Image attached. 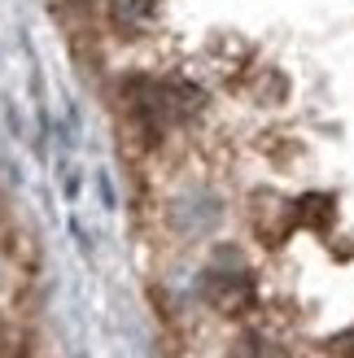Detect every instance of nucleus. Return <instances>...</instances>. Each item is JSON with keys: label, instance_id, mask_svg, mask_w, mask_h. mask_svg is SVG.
I'll return each mask as SVG.
<instances>
[{"label": "nucleus", "instance_id": "1", "mask_svg": "<svg viewBox=\"0 0 354 358\" xmlns=\"http://www.w3.org/2000/svg\"><path fill=\"white\" fill-rule=\"evenodd\" d=\"M110 9L118 22H145L153 13V0H110Z\"/></svg>", "mask_w": 354, "mask_h": 358}]
</instances>
